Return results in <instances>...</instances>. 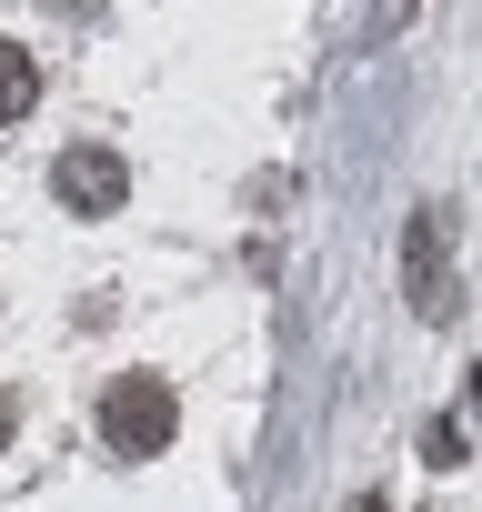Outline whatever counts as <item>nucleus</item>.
Instances as JSON below:
<instances>
[{
  "mask_svg": "<svg viewBox=\"0 0 482 512\" xmlns=\"http://www.w3.org/2000/svg\"><path fill=\"white\" fill-rule=\"evenodd\" d=\"M171 432H181V402H171L161 372H121V382L101 392V442H111V452H161Z\"/></svg>",
  "mask_w": 482,
  "mask_h": 512,
  "instance_id": "nucleus-1",
  "label": "nucleus"
},
{
  "mask_svg": "<svg viewBox=\"0 0 482 512\" xmlns=\"http://www.w3.org/2000/svg\"><path fill=\"white\" fill-rule=\"evenodd\" d=\"M51 191H61V211H121V191H131V171H121V151H61V171H51Z\"/></svg>",
  "mask_w": 482,
  "mask_h": 512,
  "instance_id": "nucleus-2",
  "label": "nucleus"
},
{
  "mask_svg": "<svg viewBox=\"0 0 482 512\" xmlns=\"http://www.w3.org/2000/svg\"><path fill=\"white\" fill-rule=\"evenodd\" d=\"M402 262H412V312L442 322V312H452V282H442V221H432V211L402 231Z\"/></svg>",
  "mask_w": 482,
  "mask_h": 512,
  "instance_id": "nucleus-3",
  "label": "nucleus"
},
{
  "mask_svg": "<svg viewBox=\"0 0 482 512\" xmlns=\"http://www.w3.org/2000/svg\"><path fill=\"white\" fill-rule=\"evenodd\" d=\"M41 101V71H31V51L21 41H0V121H21Z\"/></svg>",
  "mask_w": 482,
  "mask_h": 512,
  "instance_id": "nucleus-4",
  "label": "nucleus"
},
{
  "mask_svg": "<svg viewBox=\"0 0 482 512\" xmlns=\"http://www.w3.org/2000/svg\"><path fill=\"white\" fill-rule=\"evenodd\" d=\"M422 462H432V472L472 462V422H432V432H422Z\"/></svg>",
  "mask_w": 482,
  "mask_h": 512,
  "instance_id": "nucleus-5",
  "label": "nucleus"
},
{
  "mask_svg": "<svg viewBox=\"0 0 482 512\" xmlns=\"http://www.w3.org/2000/svg\"><path fill=\"white\" fill-rule=\"evenodd\" d=\"M11 432H21V402H11V392H0V442H11Z\"/></svg>",
  "mask_w": 482,
  "mask_h": 512,
  "instance_id": "nucleus-6",
  "label": "nucleus"
},
{
  "mask_svg": "<svg viewBox=\"0 0 482 512\" xmlns=\"http://www.w3.org/2000/svg\"><path fill=\"white\" fill-rule=\"evenodd\" d=\"M352 512H382V492H362V502H352Z\"/></svg>",
  "mask_w": 482,
  "mask_h": 512,
  "instance_id": "nucleus-7",
  "label": "nucleus"
}]
</instances>
